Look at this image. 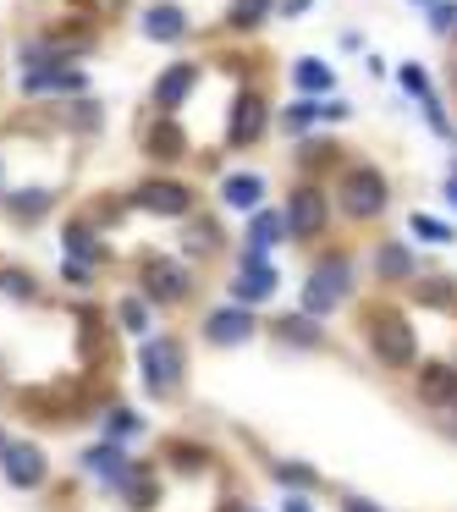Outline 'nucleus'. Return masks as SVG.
I'll use <instances>...</instances> for the list:
<instances>
[{
    "label": "nucleus",
    "mask_w": 457,
    "mask_h": 512,
    "mask_svg": "<svg viewBox=\"0 0 457 512\" xmlns=\"http://www.w3.org/2000/svg\"><path fill=\"white\" fill-rule=\"evenodd\" d=\"M149 155L155 160H182V149H188V138H182V127L171 122V116H155V127H149Z\"/></svg>",
    "instance_id": "nucleus-15"
},
{
    "label": "nucleus",
    "mask_w": 457,
    "mask_h": 512,
    "mask_svg": "<svg viewBox=\"0 0 457 512\" xmlns=\"http://www.w3.org/2000/svg\"><path fill=\"white\" fill-rule=\"evenodd\" d=\"M0 287L12 292V298H28V292H34V281H28V276H17V270H12V276H0Z\"/></svg>",
    "instance_id": "nucleus-34"
},
{
    "label": "nucleus",
    "mask_w": 457,
    "mask_h": 512,
    "mask_svg": "<svg viewBox=\"0 0 457 512\" xmlns=\"http://www.w3.org/2000/svg\"><path fill=\"white\" fill-rule=\"evenodd\" d=\"M0 452H6V441H0Z\"/></svg>",
    "instance_id": "nucleus-39"
},
{
    "label": "nucleus",
    "mask_w": 457,
    "mask_h": 512,
    "mask_svg": "<svg viewBox=\"0 0 457 512\" xmlns=\"http://www.w3.org/2000/svg\"><path fill=\"white\" fill-rule=\"evenodd\" d=\"M364 331H369V347H375L380 364H391V369L413 364V325H408L402 309H375L364 320Z\"/></svg>",
    "instance_id": "nucleus-1"
},
{
    "label": "nucleus",
    "mask_w": 457,
    "mask_h": 512,
    "mask_svg": "<svg viewBox=\"0 0 457 512\" xmlns=\"http://www.w3.org/2000/svg\"><path fill=\"white\" fill-rule=\"evenodd\" d=\"M199 83V67H188V61H177V67H166V78L155 83V105L160 111H177L182 100H188V89Z\"/></svg>",
    "instance_id": "nucleus-12"
},
{
    "label": "nucleus",
    "mask_w": 457,
    "mask_h": 512,
    "mask_svg": "<svg viewBox=\"0 0 457 512\" xmlns=\"http://www.w3.org/2000/svg\"><path fill=\"white\" fill-rule=\"evenodd\" d=\"M320 122V111H314L309 100H298V105H287V116H281V127H287V138H303L309 127Z\"/></svg>",
    "instance_id": "nucleus-24"
},
{
    "label": "nucleus",
    "mask_w": 457,
    "mask_h": 512,
    "mask_svg": "<svg viewBox=\"0 0 457 512\" xmlns=\"http://www.w3.org/2000/svg\"><path fill=\"white\" fill-rule=\"evenodd\" d=\"M221 248V226L215 221H193L188 226V254H215Z\"/></svg>",
    "instance_id": "nucleus-23"
},
{
    "label": "nucleus",
    "mask_w": 457,
    "mask_h": 512,
    "mask_svg": "<svg viewBox=\"0 0 457 512\" xmlns=\"http://www.w3.org/2000/svg\"><path fill=\"white\" fill-rule=\"evenodd\" d=\"M430 23H435V34H452V23H457V6H435V12H430Z\"/></svg>",
    "instance_id": "nucleus-32"
},
{
    "label": "nucleus",
    "mask_w": 457,
    "mask_h": 512,
    "mask_svg": "<svg viewBox=\"0 0 457 512\" xmlns=\"http://www.w3.org/2000/svg\"><path fill=\"white\" fill-rule=\"evenodd\" d=\"M419 397L435 402V408H452L457 402V369H446V364L419 369Z\"/></svg>",
    "instance_id": "nucleus-13"
},
{
    "label": "nucleus",
    "mask_w": 457,
    "mask_h": 512,
    "mask_svg": "<svg viewBox=\"0 0 457 512\" xmlns=\"http://www.w3.org/2000/svg\"><path fill=\"white\" fill-rule=\"evenodd\" d=\"M144 424H138L133 408H111L105 413V441H127V435H138Z\"/></svg>",
    "instance_id": "nucleus-21"
},
{
    "label": "nucleus",
    "mask_w": 457,
    "mask_h": 512,
    "mask_svg": "<svg viewBox=\"0 0 457 512\" xmlns=\"http://www.w3.org/2000/svg\"><path fill=\"white\" fill-rule=\"evenodd\" d=\"M413 6H435V0H413Z\"/></svg>",
    "instance_id": "nucleus-38"
},
{
    "label": "nucleus",
    "mask_w": 457,
    "mask_h": 512,
    "mask_svg": "<svg viewBox=\"0 0 457 512\" xmlns=\"http://www.w3.org/2000/svg\"><path fill=\"white\" fill-rule=\"evenodd\" d=\"M45 210H50V193L45 188H28V193H17V199H12V215H23V221H39Z\"/></svg>",
    "instance_id": "nucleus-25"
},
{
    "label": "nucleus",
    "mask_w": 457,
    "mask_h": 512,
    "mask_svg": "<svg viewBox=\"0 0 457 512\" xmlns=\"http://www.w3.org/2000/svg\"><path fill=\"white\" fill-rule=\"evenodd\" d=\"M413 237H424V243H452V226L430 221V215H413Z\"/></svg>",
    "instance_id": "nucleus-28"
},
{
    "label": "nucleus",
    "mask_w": 457,
    "mask_h": 512,
    "mask_svg": "<svg viewBox=\"0 0 457 512\" xmlns=\"http://www.w3.org/2000/svg\"><path fill=\"white\" fill-rule=\"evenodd\" d=\"M221 199L232 204V210H259V199H265V182H259V177H226Z\"/></svg>",
    "instance_id": "nucleus-17"
},
{
    "label": "nucleus",
    "mask_w": 457,
    "mask_h": 512,
    "mask_svg": "<svg viewBox=\"0 0 457 512\" xmlns=\"http://www.w3.org/2000/svg\"><path fill=\"white\" fill-rule=\"evenodd\" d=\"M446 199H452V204H457V177H446Z\"/></svg>",
    "instance_id": "nucleus-37"
},
{
    "label": "nucleus",
    "mask_w": 457,
    "mask_h": 512,
    "mask_svg": "<svg viewBox=\"0 0 457 512\" xmlns=\"http://www.w3.org/2000/svg\"><path fill=\"white\" fill-rule=\"evenodd\" d=\"M276 479H281V485H314V468H303V463H281V468H276Z\"/></svg>",
    "instance_id": "nucleus-30"
},
{
    "label": "nucleus",
    "mask_w": 457,
    "mask_h": 512,
    "mask_svg": "<svg viewBox=\"0 0 457 512\" xmlns=\"http://www.w3.org/2000/svg\"><path fill=\"white\" fill-rule=\"evenodd\" d=\"M67 254H72V265H94V259H100V243H94L83 226H67Z\"/></svg>",
    "instance_id": "nucleus-22"
},
{
    "label": "nucleus",
    "mask_w": 457,
    "mask_h": 512,
    "mask_svg": "<svg viewBox=\"0 0 457 512\" xmlns=\"http://www.w3.org/2000/svg\"><path fill=\"white\" fill-rule=\"evenodd\" d=\"M325 215H331V204H325V193H314V188H298L287 199V215H281V232H292V237H314L325 226Z\"/></svg>",
    "instance_id": "nucleus-5"
},
{
    "label": "nucleus",
    "mask_w": 457,
    "mask_h": 512,
    "mask_svg": "<svg viewBox=\"0 0 457 512\" xmlns=\"http://www.w3.org/2000/svg\"><path fill=\"white\" fill-rule=\"evenodd\" d=\"M287 512H309V501H298V496H292V501H287Z\"/></svg>",
    "instance_id": "nucleus-36"
},
{
    "label": "nucleus",
    "mask_w": 457,
    "mask_h": 512,
    "mask_svg": "<svg viewBox=\"0 0 457 512\" xmlns=\"http://www.w3.org/2000/svg\"><path fill=\"white\" fill-rule=\"evenodd\" d=\"M402 72V89L408 94H419V100H430V78H424V67L419 61H408V67H397Z\"/></svg>",
    "instance_id": "nucleus-29"
},
{
    "label": "nucleus",
    "mask_w": 457,
    "mask_h": 512,
    "mask_svg": "<svg viewBox=\"0 0 457 512\" xmlns=\"http://www.w3.org/2000/svg\"><path fill=\"white\" fill-rule=\"evenodd\" d=\"M347 512H380V507H369V501H347Z\"/></svg>",
    "instance_id": "nucleus-35"
},
{
    "label": "nucleus",
    "mask_w": 457,
    "mask_h": 512,
    "mask_svg": "<svg viewBox=\"0 0 457 512\" xmlns=\"http://www.w3.org/2000/svg\"><path fill=\"white\" fill-rule=\"evenodd\" d=\"M83 463H89V468H94V474H100V479H116V485H122V474H127V457H122V446H116V441L94 446V452L83 457Z\"/></svg>",
    "instance_id": "nucleus-19"
},
{
    "label": "nucleus",
    "mask_w": 457,
    "mask_h": 512,
    "mask_svg": "<svg viewBox=\"0 0 457 512\" xmlns=\"http://www.w3.org/2000/svg\"><path fill=\"white\" fill-rule=\"evenodd\" d=\"M375 276H380V281L413 276V254H408L402 243H380V248H375Z\"/></svg>",
    "instance_id": "nucleus-16"
},
{
    "label": "nucleus",
    "mask_w": 457,
    "mask_h": 512,
    "mask_svg": "<svg viewBox=\"0 0 457 512\" xmlns=\"http://www.w3.org/2000/svg\"><path fill=\"white\" fill-rule=\"evenodd\" d=\"M138 364H144V386L166 397V391H177L188 358H182V342H177V336H149L144 353H138Z\"/></svg>",
    "instance_id": "nucleus-3"
},
{
    "label": "nucleus",
    "mask_w": 457,
    "mask_h": 512,
    "mask_svg": "<svg viewBox=\"0 0 457 512\" xmlns=\"http://www.w3.org/2000/svg\"><path fill=\"white\" fill-rule=\"evenodd\" d=\"M353 292V265H347L342 254H331V259H320L314 265V276H309V287H303V314H325V309H336V303Z\"/></svg>",
    "instance_id": "nucleus-2"
},
{
    "label": "nucleus",
    "mask_w": 457,
    "mask_h": 512,
    "mask_svg": "<svg viewBox=\"0 0 457 512\" xmlns=\"http://www.w3.org/2000/svg\"><path fill=\"white\" fill-rule=\"evenodd\" d=\"M292 83H298V89H303V94H325V89H331V83H336V72H331V67H325V61H314V56H303V61H298V67H292Z\"/></svg>",
    "instance_id": "nucleus-18"
},
{
    "label": "nucleus",
    "mask_w": 457,
    "mask_h": 512,
    "mask_svg": "<svg viewBox=\"0 0 457 512\" xmlns=\"http://www.w3.org/2000/svg\"><path fill=\"white\" fill-rule=\"evenodd\" d=\"M424 298H430V303H452V281H424Z\"/></svg>",
    "instance_id": "nucleus-33"
},
{
    "label": "nucleus",
    "mask_w": 457,
    "mask_h": 512,
    "mask_svg": "<svg viewBox=\"0 0 457 512\" xmlns=\"http://www.w3.org/2000/svg\"><path fill=\"white\" fill-rule=\"evenodd\" d=\"M276 336H281V342H292V347H314V342H320V325H314V314H292V320L276 325Z\"/></svg>",
    "instance_id": "nucleus-20"
},
{
    "label": "nucleus",
    "mask_w": 457,
    "mask_h": 512,
    "mask_svg": "<svg viewBox=\"0 0 457 512\" xmlns=\"http://www.w3.org/2000/svg\"><path fill=\"white\" fill-rule=\"evenodd\" d=\"M138 210H149V215H182L193 204V188H182V182H144V188H138Z\"/></svg>",
    "instance_id": "nucleus-9"
},
{
    "label": "nucleus",
    "mask_w": 457,
    "mask_h": 512,
    "mask_svg": "<svg viewBox=\"0 0 457 512\" xmlns=\"http://www.w3.org/2000/svg\"><path fill=\"white\" fill-rule=\"evenodd\" d=\"M336 204H342L353 221H369V215L386 210V177H380L375 166H358L342 177V188H336Z\"/></svg>",
    "instance_id": "nucleus-4"
},
{
    "label": "nucleus",
    "mask_w": 457,
    "mask_h": 512,
    "mask_svg": "<svg viewBox=\"0 0 457 512\" xmlns=\"http://www.w3.org/2000/svg\"><path fill=\"white\" fill-rule=\"evenodd\" d=\"M204 336H210L215 347H237L254 336V320H248V309H215L210 320H204Z\"/></svg>",
    "instance_id": "nucleus-10"
},
{
    "label": "nucleus",
    "mask_w": 457,
    "mask_h": 512,
    "mask_svg": "<svg viewBox=\"0 0 457 512\" xmlns=\"http://www.w3.org/2000/svg\"><path fill=\"white\" fill-rule=\"evenodd\" d=\"M226 133H232V144H254V138L265 133V100H259V94H243V100L232 105V127H226Z\"/></svg>",
    "instance_id": "nucleus-11"
},
{
    "label": "nucleus",
    "mask_w": 457,
    "mask_h": 512,
    "mask_svg": "<svg viewBox=\"0 0 457 512\" xmlns=\"http://www.w3.org/2000/svg\"><path fill=\"white\" fill-rule=\"evenodd\" d=\"M144 34L160 39V45H177V39L188 34V17H182L177 6H149V12H144Z\"/></svg>",
    "instance_id": "nucleus-14"
},
{
    "label": "nucleus",
    "mask_w": 457,
    "mask_h": 512,
    "mask_svg": "<svg viewBox=\"0 0 457 512\" xmlns=\"http://www.w3.org/2000/svg\"><path fill=\"white\" fill-rule=\"evenodd\" d=\"M122 325H127V331H138V336H144V303H122Z\"/></svg>",
    "instance_id": "nucleus-31"
},
{
    "label": "nucleus",
    "mask_w": 457,
    "mask_h": 512,
    "mask_svg": "<svg viewBox=\"0 0 457 512\" xmlns=\"http://www.w3.org/2000/svg\"><path fill=\"white\" fill-rule=\"evenodd\" d=\"M270 0H232V28H254Z\"/></svg>",
    "instance_id": "nucleus-27"
},
{
    "label": "nucleus",
    "mask_w": 457,
    "mask_h": 512,
    "mask_svg": "<svg viewBox=\"0 0 457 512\" xmlns=\"http://www.w3.org/2000/svg\"><path fill=\"white\" fill-rule=\"evenodd\" d=\"M144 287H149V298H160V303H182L193 292V276L177 265V259H149Z\"/></svg>",
    "instance_id": "nucleus-6"
},
{
    "label": "nucleus",
    "mask_w": 457,
    "mask_h": 512,
    "mask_svg": "<svg viewBox=\"0 0 457 512\" xmlns=\"http://www.w3.org/2000/svg\"><path fill=\"white\" fill-rule=\"evenodd\" d=\"M0 463H6V479L23 490H34L39 479H45V452H39L34 441H12L6 452H0Z\"/></svg>",
    "instance_id": "nucleus-8"
},
{
    "label": "nucleus",
    "mask_w": 457,
    "mask_h": 512,
    "mask_svg": "<svg viewBox=\"0 0 457 512\" xmlns=\"http://www.w3.org/2000/svg\"><path fill=\"white\" fill-rule=\"evenodd\" d=\"M276 237H281V215H254V237H248V248H259V254H265Z\"/></svg>",
    "instance_id": "nucleus-26"
},
{
    "label": "nucleus",
    "mask_w": 457,
    "mask_h": 512,
    "mask_svg": "<svg viewBox=\"0 0 457 512\" xmlns=\"http://www.w3.org/2000/svg\"><path fill=\"white\" fill-rule=\"evenodd\" d=\"M83 72H72V67H34V72H17V89L23 94H83Z\"/></svg>",
    "instance_id": "nucleus-7"
}]
</instances>
